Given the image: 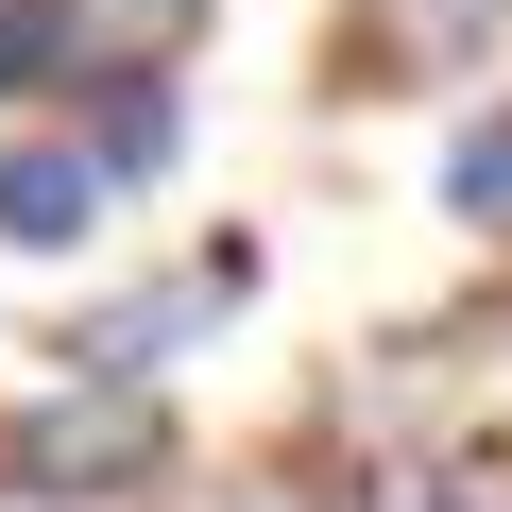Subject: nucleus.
<instances>
[{"instance_id": "f03ea898", "label": "nucleus", "mask_w": 512, "mask_h": 512, "mask_svg": "<svg viewBox=\"0 0 512 512\" xmlns=\"http://www.w3.org/2000/svg\"><path fill=\"white\" fill-rule=\"evenodd\" d=\"M512 0H342V86H461L495 69Z\"/></svg>"}, {"instance_id": "39448f33", "label": "nucleus", "mask_w": 512, "mask_h": 512, "mask_svg": "<svg viewBox=\"0 0 512 512\" xmlns=\"http://www.w3.org/2000/svg\"><path fill=\"white\" fill-rule=\"evenodd\" d=\"M52 18H69L86 69H171V52L205 35V0H52Z\"/></svg>"}, {"instance_id": "0eeeda50", "label": "nucleus", "mask_w": 512, "mask_h": 512, "mask_svg": "<svg viewBox=\"0 0 512 512\" xmlns=\"http://www.w3.org/2000/svg\"><path fill=\"white\" fill-rule=\"evenodd\" d=\"M444 205H461V222H512V103H495V120H461V154H444Z\"/></svg>"}, {"instance_id": "6e6552de", "label": "nucleus", "mask_w": 512, "mask_h": 512, "mask_svg": "<svg viewBox=\"0 0 512 512\" xmlns=\"http://www.w3.org/2000/svg\"><path fill=\"white\" fill-rule=\"evenodd\" d=\"M69 69H86V52H69V18H52V0H0V86L35 103V86H69Z\"/></svg>"}, {"instance_id": "f257e3e1", "label": "nucleus", "mask_w": 512, "mask_h": 512, "mask_svg": "<svg viewBox=\"0 0 512 512\" xmlns=\"http://www.w3.org/2000/svg\"><path fill=\"white\" fill-rule=\"evenodd\" d=\"M154 461H171L154 393H103V376H69L52 410L0 427V478H18V495H120V478H154Z\"/></svg>"}, {"instance_id": "7ed1b4c3", "label": "nucleus", "mask_w": 512, "mask_h": 512, "mask_svg": "<svg viewBox=\"0 0 512 512\" xmlns=\"http://www.w3.org/2000/svg\"><path fill=\"white\" fill-rule=\"evenodd\" d=\"M103 222V154L86 137H18V154H0V239H18V256H69Z\"/></svg>"}, {"instance_id": "20e7f679", "label": "nucleus", "mask_w": 512, "mask_h": 512, "mask_svg": "<svg viewBox=\"0 0 512 512\" xmlns=\"http://www.w3.org/2000/svg\"><path fill=\"white\" fill-rule=\"evenodd\" d=\"M205 308H222L205 274H188V291H137V308H103V325L69 342V376H103V393H154V359H171V342H188Z\"/></svg>"}, {"instance_id": "423d86ee", "label": "nucleus", "mask_w": 512, "mask_h": 512, "mask_svg": "<svg viewBox=\"0 0 512 512\" xmlns=\"http://www.w3.org/2000/svg\"><path fill=\"white\" fill-rule=\"evenodd\" d=\"M86 154H103V188L171 171V86H154V69H120V86H103V120H86Z\"/></svg>"}]
</instances>
